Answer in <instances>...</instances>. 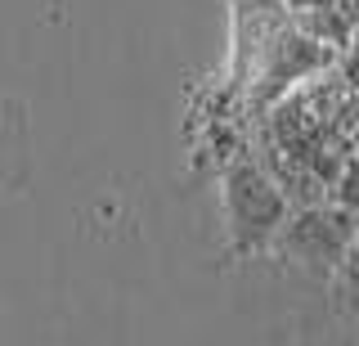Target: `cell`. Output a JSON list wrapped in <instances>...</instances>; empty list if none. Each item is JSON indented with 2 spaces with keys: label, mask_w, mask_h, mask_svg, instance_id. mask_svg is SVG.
<instances>
[{
  "label": "cell",
  "mask_w": 359,
  "mask_h": 346,
  "mask_svg": "<svg viewBox=\"0 0 359 346\" xmlns=\"http://www.w3.org/2000/svg\"><path fill=\"white\" fill-rule=\"evenodd\" d=\"M224 211H229V234L238 248H269L274 234L287 220V198L274 185L265 162L238 158L224 171Z\"/></svg>",
  "instance_id": "cell-1"
},
{
  "label": "cell",
  "mask_w": 359,
  "mask_h": 346,
  "mask_svg": "<svg viewBox=\"0 0 359 346\" xmlns=\"http://www.w3.org/2000/svg\"><path fill=\"white\" fill-rule=\"evenodd\" d=\"M351 243H355L351 207H337V203L297 207V216H287L283 229L274 234V248L314 274L341 270L351 261Z\"/></svg>",
  "instance_id": "cell-2"
}]
</instances>
